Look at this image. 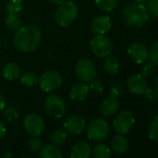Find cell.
I'll use <instances>...</instances> for the list:
<instances>
[{"instance_id":"6da1fadb","label":"cell","mask_w":158,"mask_h":158,"mask_svg":"<svg viewBox=\"0 0 158 158\" xmlns=\"http://www.w3.org/2000/svg\"><path fill=\"white\" fill-rule=\"evenodd\" d=\"M42 34L40 29L35 25L23 26L15 32L13 42L18 49L29 53L35 51L40 45Z\"/></svg>"},{"instance_id":"7a4b0ae2","label":"cell","mask_w":158,"mask_h":158,"mask_svg":"<svg viewBox=\"0 0 158 158\" xmlns=\"http://www.w3.org/2000/svg\"><path fill=\"white\" fill-rule=\"evenodd\" d=\"M121 18L122 21L129 26L141 27L147 23L149 14L144 5L133 2L123 8Z\"/></svg>"},{"instance_id":"3957f363","label":"cell","mask_w":158,"mask_h":158,"mask_svg":"<svg viewBox=\"0 0 158 158\" xmlns=\"http://www.w3.org/2000/svg\"><path fill=\"white\" fill-rule=\"evenodd\" d=\"M78 15V8L73 1H64L59 5L55 12V21L61 26L66 27L73 23Z\"/></svg>"},{"instance_id":"277c9868","label":"cell","mask_w":158,"mask_h":158,"mask_svg":"<svg viewBox=\"0 0 158 158\" xmlns=\"http://www.w3.org/2000/svg\"><path fill=\"white\" fill-rule=\"evenodd\" d=\"M74 71L77 78L83 82H90L97 75V69L94 62L85 58L77 60Z\"/></svg>"},{"instance_id":"5b68a950","label":"cell","mask_w":158,"mask_h":158,"mask_svg":"<svg viewBox=\"0 0 158 158\" xmlns=\"http://www.w3.org/2000/svg\"><path fill=\"white\" fill-rule=\"evenodd\" d=\"M61 82V75L56 70H48L38 78V86L45 92L56 90L60 86Z\"/></svg>"},{"instance_id":"8992f818","label":"cell","mask_w":158,"mask_h":158,"mask_svg":"<svg viewBox=\"0 0 158 158\" xmlns=\"http://www.w3.org/2000/svg\"><path fill=\"white\" fill-rule=\"evenodd\" d=\"M45 110L50 117L59 119L64 115L66 112V104L61 97L58 95H50L46 99Z\"/></svg>"},{"instance_id":"52a82bcc","label":"cell","mask_w":158,"mask_h":158,"mask_svg":"<svg viewBox=\"0 0 158 158\" xmlns=\"http://www.w3.org/2000/svg\"><path fill=\"white\" fill-rule=\"evenodd\" d=\"M90 48L99 58H106L113 51V43L104 35H97L90 41Z\"/></svg>"},{"instance_id":"ba28073f","label":"cell","mask_w":158,"mask_h":158,"mask_svg":"<svg viewBox=\"0 0 158 158\" xmlns=\"http://www.w3.org/2000/svg\"><path fill=\"white\" fill-rule=\"evenodd\" d=\"M109 133L108 123L101 118L94 119L88 127L87 134L89 139L94 141L103 140Z\"/></svg>"},{"instance_id":"9c48e42d","label":"cell","mask_w":158,"mask_h":158,"mask_svg":"<svg viewBox=\"0 0 158 158\" xmlns=\"http://www.w3.org/2000/svg\"><path fill=\"white\" fill-rule=\"evenodd\" d=\"M135 124V117L130 111H122L114 118L113 126L118 134L128 133Z\"/></svg>"},{"instance_id":"30bf717a","label":"cell","mask_w":158,"mask_h":158,"mask_svg":"<svg viewBox=\"0 0 158 158\" xmlns=\"http://www.w3.org/2000/svg\"><path fill=\"white\" fill-rule=\"evenodd\" d=\"M25 131L32 136H40L45 129V123L41 116L35 114H27L23 120Z\"/></svg>"},{"instance_id":"8fae6325","label":"cell","mask_w":158,"mask_h":158,"mask_svg":"<svg viewBox=\"0 0 158 158\" xmlns=\"http://www.w3.org/2000/svg\"><path fill=\"white\" fill-rule=\"evenodd\" d=\"M128 56L137 64H142L149 59V49L141 42L132 43L127 49Z\"/></svg>"},{"instance_id":"7c38bea8","label":"cell","mask_w":158,"mask_h":158,"mask_svg":"<svg viewBox=\"0 0 158 158\" xmlns=\"http://www.w3.org/2000/svg\"><path fill=\"white\" fill-rule=\"evenodd\" d=\"M87 127L86 120L80 115H71L63 123V128L66 132L73 135L81 134Z\"/></svg>"},{"instance_id":"4fadbf2b","label":"cell","mask_w":158,"mask_h":158,"mask_svg":"<svg viewBox=\"0 0 158 158\" xmlns=\"http://www.w3.org/2000/svg\"><path fill=\"white\" fill-rule=\"evenodd\" d=\"M127 87L130 93L134 95H143L148 89V82L146 77L142 74H133L127 79Z\"/></svg>"},{"instance_id":"5bb4252c","label":"cell","mask_w":158,"mask_h":158,"mask_svg":"<svg viewBox=\"0 0 158 158\" xmlns=\"http://www.w3.org/2000/svg\"><path fill=\"white\" fill-rule=\"evenodd\" d=\"M91 31L96 35H105L112 28V20L107 15L97 16L90 23Z\"/></svg>"},{"instance_id":"9a60e30c","label":"cell","mask_w":158,"mask_h":158,"mask_svg":"<svg viewBox=\"0 0 158 158\" xmlns=\"http://www.w3.org/2000/svg\"><path fill=\"white\" fill-rule=\"evenodd\" d=\"M89 86L83 81L76 82L70 89V98L75 102H82L87 99L89 94Z\"/></svg>"},{"instance_id":"2e32d148","label":"cell","mask_w":158,"mask_h":158,"mask_svg":"<svg viewBox=\"0 0 158 158\" xmlns=\"http://www.w3.org/2000/svg\"><path fill=\"white\" fill-rule=\"evenodd\" d=\"M91 153V148L86 141H79L75 143L72 149L70 157L71 158H89Z\"/></svg>"},{"instance_id":"e0dca14e","label":"cell","mask_w":158,"mask_h":158,"mask_svg":"<svg viewBox=\"0 0 158 158\" xmlns=\"http://www.w3.org/2000/svg\"><path fill=\"white\" fill-rule=\"evenodd\" d=\"M119 102L112 97L103 100L100 105V112L104 116H112L119 110Z\"/></svg>"},{"instance_id":"ac0fdd59","label":"cell","mask_w":158,"mask_h":158,"mask_svg":"<svg viewBox=\"0 0 158 158\" xmlns=\"http://www.w3.org/2000/svg\"><path fill=\"white\" fill-rule=\"evenodd\" d=\"M2 74L5 79L9 81H14L18 79L21 74H22V70L21 67L15 63V62H9L7 63L3 70H2Z\"/></svg>"},{"instance_id":"d6986e66","label":"cell","mask_w":158,"mask_h":158,"mask_svg":"<svg viewBox=\"0 0 158 158\" xmlns=\"http://www.w3.org/2000/svg\"><path fill=\"white\" fill-rule=\"evenodd\" d=\"M111 146L115 152L124 153L127 151L128 141L122 134H117L113 137L111 141Z\"/></svg>"},{"instance_id":"ffe728a7","label":"cell","mask_w":158,"mask_h":158,"mask_svg":"<svg viewBox=\"0 0 158 158\" xmlns=\"http://www.w3.org/2000/svg\"><path fill=\"white\" fill-rule=\"evenodd\" d=\"M103 67H104V70L109 74L114 75V74L119 73L120 68H121V64H120V61L118 60L117 58L109 55L106 58H104Z\"/></svg>"},{"instance_id":"44dd1931","label":"cell","mask_w":158,"mask_h":158,"mask_svg":"<svg viewBox=\"0 0 158 158\" xmlns=\"http://www.w3.org/2000/svg\"><path fill=\"white\" fill-rule=\"evenodd\" d=\"M40 158H62L60 149L53 144H48L41 149Z\"/></svg>"},{"instance_id":"7402d4cb","label":"cell","mask_w":158,"mask_h":158,"mask_svg":"<svg viewBox=\"0 0 158 158\" xmlns=\"http://www.w3.org/2000/svg\"><path fill=\"white\" fill-rule=\"evenodd\" d=\"M5 23L7 28L12 32H16L23 27L22 19L20 18V16L15 14H8L5 20Z\"/></svg>"},{"instance_id":"603a6c76","label":"cell","mask_w":158,"mask_h":158,"mask_svg":"<svg viewBox=\"0 0 158 158\" xmlns=\"http://www.w3.org/2000/svg\"><path fill=\"white\" fill-rule=\"evenodd\" d=\"M21 83L26 88H34L38 85V76L34 73H26L21 76Z\"/></svg>"},{"instance_id":"cb8c5ba5","label":"cell","mask_w":158,"mask_h":158,"mask_svg":"<svg viewBox=\"0 0 158 158\" xmlns=\"http://www.w3.org/2000/svg\"><path fill=\"white\" fill-rule=\"evenodd\" d=\"M93 155L95 158H110L111 150L106 144L100 143L94 146Z\"/></svg>"},{"instance_id":"d4e9b609","label":"cell","mask_w":158,"mask_h":158,"mask_svg":"<svg viewBox=\"0 0 158 158\" xmlns=\"http://www.w3.org/2000/svg\"><path fill=\"white\" fill-rule=\"evenodd\" d=\"M95 4L102 11H113L117 6V0H95Z\"/></svg>"},{"instance_id":"484cf974","label":"cell","mask_w":158,"mask_h":158,"mask_svg":"<svg viewBox=\"0 0 158 158\" xmlns=\"http://www.w3.org/2000/svg\"><path fill=\"white\" fill-rule=\"evenodd\" d=\"M5 11L7 14H15L18 16H21L24 12V9L22 5V3H17V2H12L10 1L8 3L5 7Z\"/></svg>"},{"instance_id":"4316f807","label":"cell","mask_w":158,"mask_h":158,"mask_svg":"<svg viewBox=\"0 0 158 158\" xmlns=\"http://www.w3.org/2000/svg\"><path fill=\"white\" fill-rule=\"evenodd\" d=\"M67 137V132L64 128H57L51 135V140L55 145L61 144Z\"/></svg>"},{"instance_id":"83f0119b","label":"cell","mask_w":158,"mask_h":158,"mask_svg":"<svg viewBox=\"0 0 158 158\" xmlns=\"http://www.w3.org/2000/svg\"><path fill=\"white\" fill-rule=\"evenodd\" d=\"M28 146L32 152H38L43 148V141L40 138H38V136H33V138L29 139Z\"/></svg>"},{"instance_id":"f1b7e54d","label":"cell","mask_w":158,"mask_h":158,"mask_svg":"<svg viewBox=\"0 0 158 158\" xmlns=\"http://www.w3.org/2000/svg\"><path fill=\"white\" fill-rule=\"evenodd\" d=\"M4 115L8 121H14L19 117V111L14 106H8L4 108Z\"/></svg>"},{"instance_id":"f546056e","label":"cell","mask_w":158,"mask_h":158,"mask_svg":"<svg viewBox=\"0 0 158 158\" xmlns=\"http://www.w3.org/2000/svg\"><path fill=\"white\" fill-rule=\"evenodd\" d=\"M155 72V65L152 61H145L141 67V74L144 77H151Z\"/></svg>"},{"instance_id":"4dcf8cb0","label":"cell","mask_w":158,"mask_h":158,"mask_svg":"<svg viewBox=\"0 0 158 158\" xmlns=\"http://www.w3.org/2000/svg\"><path fill=\"white\" fill-rule=\"evenodd\" d=\"M146 10L151 16L158 17V0H148Z\"/></svg>"},{"instance_id":"1f68e13d","label":"cell","mask_w":158,"mask_h":158,"mask_svg":"<svg viewBox=\"0 0 158 158\" xmlns=\"http://www.w3.org/2000/svg\"><path fill=\"white\" fill-rule=\"evenodd\" d=\"M123 94H124V88L120 83H115L110 90L111 97L114 99H116V100L121 98L123 96Z\"/></svg>"},{"instance_id":"d6a6232c","label":"cell","mask_w":158,"mask_h":158,"mask_svg":"<svg viewBox=\"0 0 158 158\" xmlns=\"http://www.w3.org/2000/svg\"><path fill=\"white\" fill-rule=\"evenodd\" d=\"M145 100L150 103H155L158 101V92L152 89H147L143 93Z\"/></svg>"},{"instance_id":"836d02e7","label":"cell","mask_w":158,"mask_h":158,"mask_svg":"<svg viewBox=\"0 0 158 158\" xmlns=\"http://www.w3.org/2000/svg\"><path fill=\"white\" fill-rule=\"evenodd\" d=\"M149 58L155 66H158V41L152 45L149 50Z\"/></svg>"},{"instance_id":"e575fe53","label":"cell","mask_w":158,"mask_h":158,"mask_svg":"<svg viewBox=\"0 0 158 158\" xmlns=\"http://www.w3.org/2000/svg\"><path fill=\"white\" fill-rule=\"evenodd\" d=\"M103 89H104V87H103L102 82L100 81V80H98V79H95V78H94L93 80L90 81L89 89H90L93 93H95V94H101V93H102Z\"/></svg>"},{"instance_id":"d590c367","label":"cell","mask_w":158,"mask_h":158,"mask_svg":"<svg viewBox=\"0 0 158 158\" xmlns=\"http://www.w3.org/2000/svg\"><path fill=\"white\" fill-rule=\"evenodd\" d=\"M149 136L152 140L158 141V118L152 122L149 127Z\"/></svg>"},{"instance_id":"8d00e7d4","label":"cell","mask_w":158,"mask_h":158,"mask_svg":"<svg viewBox=\"0 0 158 158\" xmlns=\"http://www.w3.org/2000/svg\"><path fill=\"white\" fill-rule=\"evenodd\" d=\"M6 131L7 129H6L5 125L3 124V122L0 121V139L4 138V136L6 135Z\"/></svg>"},{"instance_id":"74e56055","label":"cell","mask_w":158,"mask_h":158,"mask_svg":"<svg viewBox=\"0 0 158 158\" xmlns=\"http://www.w3.org/2000/svg\"><path fill=\"white\" fill-rule=\"evenodd\" d=\"M6 107V101H5V98L4 96L0 93V112L3 111L4 108Z\"/></svg>"},{"instance_id":"f35d334b","label":"cell","mask_w":158,"mask_h":158,"mask_svg":"<svg viewBox=\"0 0 158 158\" xmlns=\"http://www.w3.org/2000/svg\"><path fill=\"white\" fill-rule=\"evenodd\" d=\"M66 0H49V2H51L52 4H55V5H60L61 3H63Z\"/></svg>"},{"instance_id":"ab89813d","label":"cell","mask_w":158,"mask_h":158,"mask_svg":"<svg viewBox=\"0 0 158 158\" xmlns=\"http://www.w3.org/2000/svg\"><path fill=\"white\" fill-rule=\"evenodd\" d=\"M154 89L158 92V76H156V78L154 79Z\"/></svg>"},{"instance_id":"60d3db41","label":"cell","mask_w":158,"mask_h":158,"mask_svg":"<svg viewBox=\"0 0 158 158\" xmlns=\"http://www.w3.org/2000/svg\"><path fill=\"white\" fill-rule=\"evenodd\" d=\"M134 1L136 2V3H139V4H142V5H144L148 0H134Z\"/></svg>"},{"instance_id":"b9f144b4","label":"cell","mask_w":158,"mask_h":158,"mask_svg":"<svg viewBox=\"0 0 158 158\" xmlns=\"http://www.w3.org/2000/svg\"><path fill=\"white\" fill-rule=\"evenodd\" d=\"M10 1H12V2H17V3H22L23 0H10Z\"/></svg>"},{"instance_id":"7bdbcfd3","label":"cell","mask_w":158,"mask_h":158,"mask_svg":"<svg viewBox=\"0 0 158 158\" xmlns=\"http://www.w3.org/2000/svg\"><path fill=\"white\" fill-rule=\"evenodd\" d=\"M22 158H30V157H28V156H24V157H22Z\"/></svg>"},{"instance_id":"ee69618b","label":"cell","mask_w":158,"mask_h":158,"mask_svg":"<svg viewBox=\"0 0 158 158\" xmlns=\"http://www.w3.org/2000/svg\"><path fill=\"white\" fill-rule=\"evenodd\" d=\"M157 110H158V106H157Z\"/></svg>"}]
</instances>
